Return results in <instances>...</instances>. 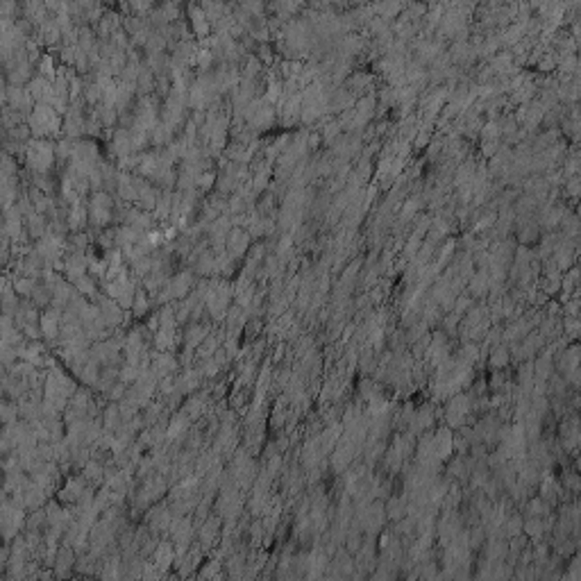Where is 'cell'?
Here are the masks:
<instances>
[{"instance_id": "6", "label": "cell", "mask_w": 581, "mask_h": 581, "mask_svg": "<svg viewBox=\"0 0 581 581\" xmlns=\"http://www.w3.org/2000/svg\"><path fill=\"white\" fill-rule=\"evenodd\" d=\"M250 232L245 230V227H232V232L227 234V243H225V250L230 254L232 259H239L243 257L245 252L250 248Z\"/></svg>"}, {"instance_id": "2", "label": "cell", "mask_w": 581, "mask_h": 581, "mask_svg": "<svg viewBox=\"0 0 581 581\" xmlns=\"http://www.w3.org/2000/svg\"><path fill=\"white\" fill-rule=\"evenodd\" d=\"M25 161L34 175H50L54 161H57L54 143L48 139H32L25 145Z\"/></svg>"}, {"instance_id": "5", "label": "cell", "mask_w": 581, "mask_h": 581, "mask_svg": "<svg viewBox=\"0 0 581 581\" xmlns=\"http://www.w3.org/2000/svg\"><path fill=\"white\" fill-rule=\"evenodd\" d=\"M193 275H191L189 270H182V272H175L170 279H168V284H166V293H161L159 300H170V297H186L189 295V290H193Z\"/></svg>"}, {"instance_id": "10", "label": "cell", "mask_w": 581, "mask_h": 581, "mask_svg": "<svg viewBox=\"0 0 581 581\" xmlns=\"http://www.w3.org/2000/svg\"><path fill=\"white\" fill-rule=\"evenodd\" d=\"M87 225H89V207L82 205V203L71 205V209H68V230L80 232V230H84Z\"/></svg>"}, {"instance_id": "7", "label": "cell", "mask_w": 581, "mask_h": 581, "mask_svg": "<svg viewBox=\"0 0 581 581\" xmlns=\"http://www.w3.org/2000/svg\"><path fill=\"white\" fill-rule=\"evenodd\" d=\"M30 96L36 100V105H54V82L36 75L30 84H27Z\"/></svg>"}, {"instance_id": "4", "label": "cell", "mask_w": 581, "mask_h": 581, "mask_svg": "<svg viewBox=\"0 0 581 581\" xmlns=\"http://www.w3.org/2000/svg\"><path fill=\"white\" fill-rule=\"evenodd\" d=\"M5 105L21 116H30L36 107L30 91L23 87H7V80H5Z\"/></svg>"}, {"instance_id": "1", "label": "cell", "mask_w": 581, "mask_h": 581, "mask_svg": "<svg viewBox=\"0 0 581 581\" xmlns=\"http://www.w3.org/2000/svg\"><path fill=\"white\" fill-rule=\"evenodd\" d=\"M27 127L34 139H50L64 130V114H59L52 105H36L34 112L27 116Z\"/></svg>"}, {"instance_id": "8", "label": "cell", "mask_w": 581, "mask_h": 581, "mask_svg": "<svg viewBox=\"0 0 581 581\" xmlns=\"http://www.w3.org/2000/svg\"><path fill=\"white\" fill-rule=\"evenodd\" d=\"M189 12H191V27H193V34L209 36V32H212V21H209V16L205 14L203 5H191Z\"/></svg>"}, {"instance_id": "13", "label": "cell", "mask_w": 581, "mask_h": 581, "mask_svg": "<svg viewBox=\"0 0 581 581\" xmlns=\"http://www.w3.org/2000/svg\"><path fill=\"white\" fill-rule=\"evenodd\" d=\"M134 314L136 316H143L145 311H148V297H145V288H139L136 290V297H134Z\"/></svg>"}, {"instance_id": "11", "label": "cell", "mask_w": 581, "mask_h": 581, "mask_svg": "<svg viewBox=\"0 0 581 581\" xmlns=\"http://www.w3.org/2000/svg\"><path fill=\"white\" fill-rule=\"evenodd\" d=\"M73 286H75V290H78V293H82V295H96V290H98L96 279L91 277V272H89V275L73 281Z\"/></svg>"}, {"instance_id": "12", "label": "cell", "mask_w": 581, "mask_h": 581, "mask_svg": "<svg viewBox=\"0 0 581 581\" xmlns=\"http://www.w3.org/2000/svg\"><path fill=\"white\" fill-rule=\"evenodd\" d=\"M41 325H43L45 336H54V334H57V311H45L41 316Z\"/></svg>"}, {"instance_id": "9", "label": "cell", "mask_w": 581, "mask_h": 581, "mask_svg": "<svg viewBox=\"0 0 581 581\" xmlns=\"http://www.w3.org/2000/svg\"><path fill=\"white\" fill-rule=\"evenodd\" d=\"M98 311L103 314L107 325L121 323V318H123V307L118 304L116 300H109V297H98Z\"/></svg>"}, {"instance_id": "3", "label": "cell", "mask_w": 581, "mask_h": 581, "mask_svg": "<svg viewBox=\"0 0 581 581\" xmlns=\"http://www.w3.org/2000/svg\"><path fill=\"white\" fill-rule=\"evenodd\" d=\"M87 207H89V225H94L96 230H103V227L112 223L114 200L109 196V191L91 193V198L87 200Z\"/></svg>"}]
</instances>
